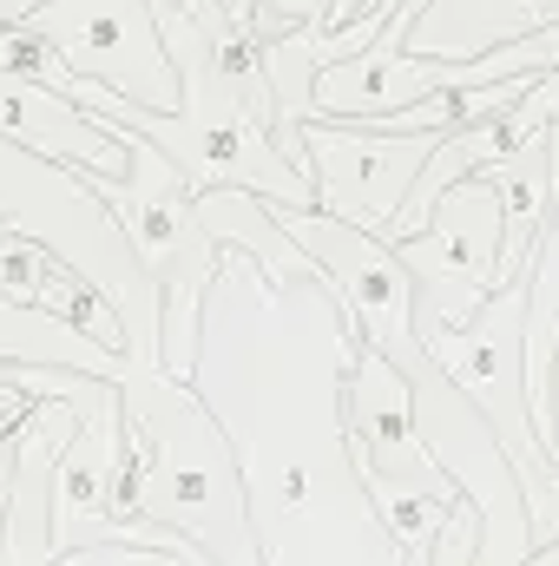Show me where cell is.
I'll use <instances>...</instances> for the list:
<instances>
[{
	"label": "cell",
	"mask_w": 559,
	"mask_h": 566,
	"mask_svg": "<svg viewBox=\"0 0 559 566\" xmlns=\"http://www.w3.org/2000/svg\"><path fill=\"white\" fill-rule=\"evenodd\" d=\"M113 133H126V126H113ZM126 139H133V165L119 178H93V191L126 224L145 277L158 290V363H165V376L191 382L198 349H204V303H211V277L224 264V244L211 238L191 178L151 139H139V133H126Z\"/></svg>",
	"instance_id": "3957f363"
},
{
	"label": "cell",
	"mask_w": 559,
	"mask_h": 566,
	"mask_svg": "<svg viewBox=\"0 0 559 566\" xmlns=\"http://www.w3.org/2000/svg\"><path fill=\"white\" fill-rule=\"evenodd\" d=\"M7 474H13V428L0 434V527H7Z\"/></svg>",
	"instance_id": "4fadbf2b"
},
{
	"label": "cell",
	"mask_w": 559,
	"mask_h": 566,
	"mask_svg": "<svg viewBox=\"0 0 559 566\" xmlns=\"http://www.w3.org/2000/svg\"><path fill=\"white\" fill-rule=\"evenodd\" d=\"M20 27L40 33L73 73L113 86L119 99L178 113V66L165 53L151 0H40Z\"/></svg>",
	"instance_id": "277c9868"
},
{
	"label": "cell",
	"mask_w": 559,
	"mask_h": 566,
	"mask_svg": "<svg viewBox=\"0 0 559 566\" xmlns=\"http://www.w3.org/2000/svg\"><path fill=\"white\" fill-rule=\"evenodd\" d=\"M547 402H553V454H559V349H553V389H547Z\"/></svg>",
	"instance_id": "9a60e30c"
},
{
	"label": "cell",
	"mask_w": 559,
	"mask_h": 566,
	"mask_svg": "<svg viewBox=\"0 0 559 566\" xmlns=\"http://www.w3.org/2000/svg\"><path fill=\"white\" fill-rule=\"evenodd\" d=\"M309 145V171H316V205L389 238L409 191H415L421 165L434 158V145L447 133H389L369 119H296Z\"/></svg>",
	"instance_id": "5b68a950"
},
{
	"label": "cell",
	"mask_w": 559,
	"mask_h": 566,
	"mask_svg": "<svg viewBox=\"0 0 559 566\" xmlns=\"http://www.w3.org/2000/svg\"><path fill=\"white\" fill-rule=\"evenodd\" d=\"M447 86V60L409 53V7L349 60L316 66V113L309 119H389Z\"/></svg>",
	"instance_id": "ba28073f"
},
{
	"label": "cell",
	"mask_w": 559,
	"mask_h": 566,
	"mask_svg": "<svg viewBox=\"0 0 559 566\" xmlns=\"http://www.w3.org/2000/svg\"><path fill=\"white\" fill-rule=\"evenodd\" d=\"M389 244L415 271V310H434V316L474 310L487 290H500V191H494V178L474 171V178L447 185L434 198L428 224L389 238Z\"/></svg>",
	"instance_id": "52a82bcc"
},
{
	"label": "cell",
	"mask_w": 559,
	"mask_h": 566,
	"mask_svg": "<svg viewBox=\"0 0 559 566\" xmlns=\"http://www.w3.org/2000/svg\"><path fill=\"white\" fill-rule=\"evenodd\" d=\"M283 231L316 258V271L336 283V296L349 303V316L362 323V336H376L395 363L409 356L421 343V323H415V271L395 258V244L389 238H376V231H362V224H349V218H336V211H283Z\"/></svg>",
	"instance_id": "8992f818"
},
{
	"label": "cell",
	"mask_w": 559,
	"mask_h": 566,
	"mask_svg": "<svg viewBox=\"0 0 559 566\" xmlns=\"http://www.w3.org/2000/svg\"><path fill=\"white\" fill-rule=\"evenodd\" d=\"M33 7H40V0H0V27H20Z\"/></svg>",
	"instance_id": "5bb4252c"
},
{
	"label": "cell",
	"mask_w": 559,
	"mask_h": 566,
	"mask_svg": "<svg viewBox=\"0 0 559 566\" xmlns=\"http://www.w3.org/2000/svg\"><path fill=\"white\" fill-rule=\"evenodd\" d=\"M0 231L46 244L73 277H86L119 310L126 349L139 363H158V290L145 277L126 224L113 218V205L93 191L86 171L0 133Z\"/></svg>",
	"instance_id": "7a4b0ae2"
},
{
	"label": "cell",
	"mask_w": 559,
	"mask_h": 566,
	"mask_svg": "<svg viewBox=\"0 0 559 566\" xmlns=\"http://www.w3.org/2000/svg\"><path fill=\"white\" fill-rule=\"evenodd\" d=\"M126 396V468L113 514L119 527H178L191 547H204L218 566H264V541L251 521V488L231 428L218 409L165 376V363H139L119 382Z\"/></svg>",
	"instance_id": "6da1fadb"
},
{
	"label": "cell",
	"mask_w": 559,
	"mask_h": 566,
	"mask_svg": "<svg viewBox=\"0 0 559 566\" xmlns=\"http://www.w3.org/2000/svg\"><path fill=\"white\" fill-rule=\"evenodd\" d=\"M467 7L487 13V27L474 33V53H487V46H500V40H520V33L559 20V0H467Z\"/></svg>",
	"instance_id": "8fae6325"
},
{
	"label": "cell",
	"mask_w": 559,
	"mask_h": 566,
	"mask_svg": "<svg viewBox=\"0 0 559 566\" xmlns=\"http://www.w3.org/2000/svg\"><path fill=\"white\" fill-rule=\"evenodd\" d=\"M204 547L191 554H171V547H133V541H99V547H80V554H60L53 566H191Z\"/></svg>",
	"instance_id": "7c38bea8"
},
{
	"label": "cell",
	"mask_w": 559,
	"mask_h": 566,
	"mask_svg": "<svg viewBox=\"0 0 559 566\" xmlns=\"http://www.w3.org/2000/svg\"><path fill=\"white\" fill-rule=\"evenodd\" d=\"M0 133L46 151V158H60V165H73V171H86V178H119L133 165V139L126 133H113L73 93L46 86L33 73H13V66H0Z\"/></svg>",
	"instance_id": "9c48e42d"
},
{
	"label": "cell",
	"mask_w": 559,
	"mask_h": 566,
	"mask_svg": "<svg viewBox=\"0 0 559 566\" xmlns=\"http://www.w3.org/2000/svg\"><path fill=\"white\" fill-rule=\"evenodd\" d=\"M198 211H204V224H211V238H218L224 251L257 258L271 283H316L323 277L316 258L283 231V218H277L271 198H257V191H244V185H211V191H198Z\"/></svg>",
	"instance_id": "30bf717a"
}]
</instances>
